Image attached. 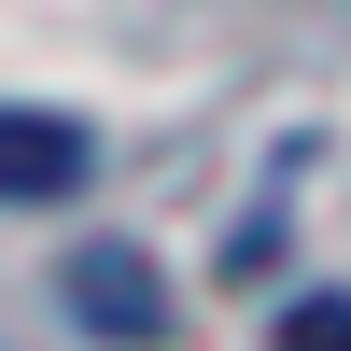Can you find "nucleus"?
Segmentation results:
<instances>
[{
	"label": "nucleus",
	"mask_w": 351,
	"mask_h": 351,
	"mask_svg": "<svg viewBox=\"0 0 351 351\" xmlns=\"http://www.w3.org/2000/svg\"><path fill=\"white\" fill-rule=\"evenodd\" d=\"M71 324H99V337H155V324H169V295H155V253H127V239L71 253Z\"/></svg>",
	"instance_id": "f03ea898"
},
{
	"label": "nucleus",
	"mask_w": 351,
	"mask_h": 351,
	"mask_svg": "<svg viewBox=\"0 0 351 351\" xmlns=\"http://www.w3.org/2000/svg\"><path fill=\"white\" fill-rule=\"evenodd\" d=\"M84 169H99V127H84V112L0 99V211H43V197H84Z\"/></svg>",
	"instance_id": "f257e3e1"
},
{
	"label": "nucleus",
	"mask_w": 351,
	"mask_h": 351,
	"mask_svg": "<svg viewBox=\"0 0 351 351\" xmlns=\"http://www.w3.org/2000/svg\"><path fill=\"white\" fill-rule=\"evenodd\" d=\"M281 337H295V351H309V337H324V351H351V295H309V309H281Z\"/></svg>",
	"instance_id": "7ed1b4c3"
}]
</instances>
